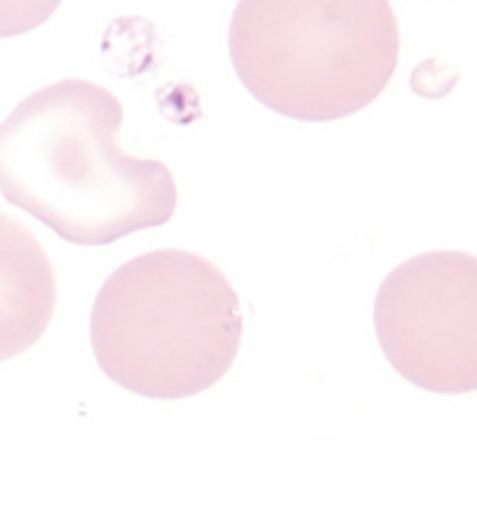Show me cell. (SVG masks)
Segmentation results:
<instances>
[{"label":"cell","mask_w":477,"mask_h":512,"mask_svg":"<svg viewBox=\"0 0 477 512\" xmlns=\"http://www.w3.org/2000/svg\"><path fill=\"white\" fill-rule=\"evenodd\" d=\"M390 365L430 393L477 390V258L427 252L402 261L374 299Z\"/></svg>","instance_id":"obj_4"},{"label":"cell","mask_w":477,"mask_h":512,"mask_svg":"<svg viewBox=\"0 0 477 512\" xmlns=\"http://www.w3.org/2000/svg\"><path fill=\"white\" fill-rule=\"evenodd\" d=\"M242 305L208 258L157 249L117 267L92 308V349L113 384L148 399H189L233 368Z\"/></svg>","instance_id":"obj_2"},{"label":"cell","mask_w":477,"mask_h":512,"mask_svg":"<svg viewBox=\"0 0 477 512\" xmlns=\"http://www.w3.org/2000/svg\"><path fill=\"white\" fill-rule=\"evenodd\" d=\"M60 7V0H0V38L26 35L44 26Z\"/></svg>","instance_id":"obj_6"},{"label":"cell","mask_w":477,"mask_h":512,"mask_svg":"<svg viewBox=\"0 0 477 512\" xmlns=\"http://www.w3.org/2000/svg\"><path fill=\"white\" fill-rule=\"evenodd\" d=\"M399 44L390 0H239L230 22L239 82L305 123L343 120L377 101Z\"/></svg>","instance_id":"obj_3"},{"label":"cell","mask_w":477,"mask_h":512,"mask_svg":"<svg viewBox=\"0 0 477 512\" xmlns=\"http://www.w3.org/2000/svg\"><path fill=\"white\" fill-rule=\"evenodd\" d=\"M57 277L32 230L0 214V362L29 352L51 327Z\"/></svg>","instance_id":"obj_5"},{"label":"cell","mask_w":477,"mask_h":512,"mask_svg":"<svg viewBox=\"0 0 477 512\" xmlns=\"http://www.w3.org/2000/svg\"><path fill=\"white\" fill-rule=\"evenodd\" d=\"M120 98L88 79H60L0 123V192L60 239L110 246L164 227L179 205L167 164L117 142Z\"/></svg>","instance_id":"obj_1"}]
</instances>
